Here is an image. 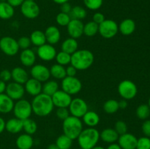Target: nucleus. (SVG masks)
Here are the masks:
<instances>
[{"label": "nucleus", "mask_w": 150, "mask_h": 149, "mask_svg": "<svg viewBox=\"0 0 150 149\" xmlns=\"http://www.w3.org/2000/svg\"><path fill=\"white\" fill-rule=\"evenodd\" d=\"M31 104L32 112L39 117L48 116L52 112L54 108L51 96L43 93L34 96Z\"/></svg>", "instance_id": "f257e3e1"}, {"label": "nucleus", "mask_w": 150, "mask_h": 149, "mask_svg": "<svg viewBox=\"0 0 150 149\" xmlns=\"http://www.w3.org/2000/svg\"><path fill=\"white\" fill-rule=\"evenodd\" d=\"M94 61L95 56L92 51L86 49H81L72 54L70 64L77 70L83 71L91 67Z\"/></svg>", "instance_id": "f03ea898"}, {"label": "nucleus", "mask_w": 150, "mask_h": 149, "mask_svg": "<svg viewBox=\"0 0 150 149\" xmlns=\"http://www.w3.org/2000/svg\"><path fill=\"white\" fill-rule=\"evenodd\" d=\"M80 148L92 149L98 145L100 140V132L95 127H88L81 131L77 138Z\"/></svg>", "instance_id": "7ed1b4c3"}, {"label": "nucleus", "mask_w": 150, "mask_h": 149, "mask_svg": "<svg viewBox=\"0 0 150 149\" xmlns=\"http://www.w3.org/2000/svg\"><path fill=\"white\" fill-rule=\"evenodd\" d=\"M83 129V122L81 121L80 118L70 115L68 118L63 121V134L73 140L78 138Z\"/></svg>", "instance_id": "20e7f679"}, {"label": "nucleus", "mask_w": 150, "mask_h": 149, "mask_svg": "<svg viewBox=\"0 0 150 149\" xmlns=\"http://www.w3.org/2000/svg\"><path fill=\"white\" fill-rule=\"evenodd\" d=\"M13 112L16 118L22 121L29 118L33 112L32 104L26 99H19L14 104Z\"/></svg>", "instance_id": "39448f33"}, {"label": "nucleus", "mask_w": 150, "mask_h": 149, "mask_svg": "<svg viewBox=\"0 0 150 149\" xmlns=\"http://www.w3.org/2000/svg\"><path fill=\"white\" fill-rule=\"evenodd\" d=\"M117 89L120 96L126 100L133 99L137 95V86L130 80H124L120 82Z\"/></svg>", "instance_id": "423d86ee"}, {"label": "nucleus", "mask_w": 150, "mask_h": 149, "mask_svg": "<svg viewBox=\"0 0 150 149\" xmlns=\"http://www.w3.org/2000/svg\"><path fill=\"white\" fill-rule=\"evenodd\" d=\"M119 32V25L117 22L111 19H105L99 24L98 33L105 39H111L114 37Z\"/></svg>", "instance_id": "0eeeda50"}, {"label": "nucleus", "mask_w": 150, "mask_h": 149, "mask_svg": "<svg viewBox=\"0 0 150 149\" xmlns=\"http://www.w3.org/2000/svg\"><path fill=\"white\" fill-rule=\"evenodd\" d=\"M62 90L70 95L78 94L82 89V83L78 77L66 76L62 80Z\"/></svg>", "instance_id": "6e6552de"}, {"label": "nucleus", "mask_w": 150, "mask_h": 149, "mask_svg": "<svg viewBox=\"0 0 150 149\" xmlns=\"http://www.w3.org/2000/svg\"><path fill=\"white\" fill-rule=\"evenodd\" d=\"M0 50L5 55L14 56L18 53L20 48L17 40L15 38L6 36L0 38Z\"/></svg>", "instance_id": "1a4fd4ad"}, {"label": "nucleus", "mask_w": 150, "mask_h": 149, "mask_svg": "<svg viewBox=\"0 0 150 149\" xmlns=\"http://www.w3.org/2000/svg\"><path fill=\"white\" fill-rule=\"evenodd\" d=\"M70 115L81 118L84 114L89 110L88 105L84 99L81 98H75L72 99L68 107Z\"/></svg>", "instance_id": "9d476101"}, {"label": "nucleus", "mask_w": 150, "mask_h": 149, "mask_svg": "<svg viewBox=\"0 0 150 149\" xmlns=\"http://www.w3.org/2000/svg\"><path fill=\"white\" fill-rule=\"evenodd\" d=\"M21 12L28 19H35L39 16L40 9L35 1L25 0L21 5Z\"/></svg>", "instance_id": "9b49d317"}, {"label": "nucleus", "mask_w": 150, "mask_h": 149, "mask_svg": "<svg viewBox=\"0 0 150 149\" xmlns=\"http://www.w3.org/2000/svg\"><path fill=\"white\" fill-rule=\"evenodd\" d=\"M30 74L32 78L41 82L45 83L51 77L49 68L43 64H35L31 67Z\"/></svg>", "instance_id": "f8f14e48"}, {"label": "nucleus", "mask_w": 150, "mask_h": 149, "mask_svg": "<svg viewBox=\"0 0 150 149\" xmlns=\"http://www.w3.org/2000/svg\"><path fill=\"white\" fill-rule=\"evenodd\" d=\"M24 86L20 83L16 82H11L7 85L5 90V93L11 98L13 101H18L23 99L25 94Z\"/></svg>", "instance_id": "ddd939ff"}, {"label": "nucleus", "mask_w": 150, "mask_h": 149, "mask_svg": "<svg viewBox=\"0 0 150 149\" xmlns=\"http://www.w3.org/2000/svg\"><path fill=\"white\" fill-rule=\"evenodd\" d=\"M57 53V50L54 45L48 43L38 47L37 49V56L44 61H51L55 59Z\"/></svg>", "instance_id": "4468645a"}, {"label": "nucleus", "mask_w": 150, "mask_h": 149, "mask_svg": "<svg viewBox=\"0 0 150 149\" xmlns=\"http://www.w3.org/2000/svg\"><path fill=\"white\" fill-rule=\"evenodd\" d=\"M53 104L54 107L59 108H67L72 101V96L64 91L63 90H58L52 96Z\"/></svg>", "instance_id": "2eb2a0df"}, {"label": "nucleus", "mask_w": 150, "mask_h": 149, "mask_svg": "<svg viewBox=\"0 0 150 149\" xmlns=\"http://www.w3.org/2000/svg\"><path fill=\"white\" fill-rule=\"evenodd\" d=\"M83 22L77 19H71L67 27V33L70 37L77 39L80 38L83 34Z\"/></svg>", "instance_id": "dca6fc26"}, {"label": "nucleus", "mask_w": 150, "mask_h": 149, "mask_svg": "<svg viewBox=\"0 0 150 149\" xmlns=\"http://www.w3.org/2000/svg\"><path fill=\"white\" fill-rule=\"evenodd\" d=\"M137 140L136 136L127 132L120 135L117 141L122 149H136Z\"/></svg>", "instance_id": "f3484780"}, {"label": "nucleus", "mask_w": 150, "mask_h": 149, "mask_svg": "<svg viewBox=\"0 0 150 149\" xmlns=\"http://www.w3.org/2000/svg\"><path fill=\"white\" fill-rule=\"evenodd\" d=\"M46 42L50 45H56L61 39V32L56 26H49L44 32Z\"/></svg>", "instance_id": "a211bd4d"}, {"label": "nucleus", "mask_w": 150, "mask_h": 149, "mask_svg": "<svg viewBox=\"0 0 150 149\" xmlns=\"http://www.w3.org/2000/svg\"><path fill=\"white\" fill-rule=\"evenodd\" d=\"M42 83L34 78H29L24 84L25 91L27 92L32 96H38L42 93Z\"/></svg>", "instance_id": "6ab92c4d"}, {"label": "nucleus", "mask_w": 150, "mask_h": 149, "mask_svg": "<svg viewBox=\"0 0 150 149\" xmlns=\"http://www.w3.org/2000/svg\"><path fill=\"white\" fill-rule=\"evenodd\" d=\"M36 58V53L30 48L22 50L19 56V59L22 65L26 67H32V66L35 65Z\"/></svg>", "instance_id": "aec40b11"}, {"label": "nucleus", "mask_w": 150, "mask_h": 149, "mask_svg": "<svg viewBox=\"0 0 150 149\" xmlns=\"http://www.w3.org/2000/svg\"><path fill=\"white\" fill-rule=\"evenodd\" d=\"M12 79L16 83L20 84H25L29 79V74L25 69L21 67H16L11 71Z\"/></svg>", "instance_id": "412c9836"}, {"label": "nucleus", "mask_w": 150, "mask_h": 149, "mask_svg": "<svg viewBox=\"0 0 150 149\" xmlns=\"http://www.w3.org/2000/svg\"><path fill=\"white\" fill-rule=\"evenodd\" d=\"M136 28V23L133 19L126 18L123 20L119 25V32L125 36L131 35L135 32Z\"/></svg>", "instance_id": "4be33fe9"}, {"label": "nucleus", "mask_w": 150, "mask_h": 149, "mask_svg": "<svg viewBox=\"0 0 150 149\" xmlns=\"http://www.w3.org/2000/svg\"><path fill=\"white\" fill-rule=\"evenodd\" d=\"M16 144L18 149H31L34 145V139L32 135L25 133L17 137Z\"/></svg>", "instance_id": "5701e85b"}, {"label": "nucleus", "mask_w": 150, "mask_h": 149, "mask_svg": "<svg viewBox=\"0 0 150 149\" xmlns=\"http://www.w3.org/2000/svg\"><path fill=\"white\" fill-rule=\"evenodd\" d=\"M5 129L11 134H17L23 130V121L17 118H13L5 122Z\"/></svg>", "instance_id": "b1692460"}, {"label": "nucleus", "mask_w": 150, "mask_h": 149, "mask_svg": "<svg viewBox=\"0 0 150 149\" xmlns=\"http://www.w3.org/2000/svg\"><path fill=\"white\" fill-rule=\"evenodd\" d=\"M120 135L114 129L106 128L100 132V139L106 143H114L118 140Z\"/></svg>", "instance_id": "393cba45"}, {"label": "nucleus", "mask_w": 150, "mask_h": 149, "mask_svg": "<svg viewBox=\"0 0 150 149\" xmlns=\"http://www.w3.org/2000/svg\"><path fill=\"white\" fill-rule=\"evenodd\" d=\"M14 101L9 97L6 93L0 94V112L1 113H9L12 112L14 107Z\"/></svg>", "instance_id": "a878e982"}, {"label": "nucleus", "mask_w": 150, "mask_h": 149, "mask_svg": "<svg viewBox=\"0 0 150 149\" xmlns=\"http://www.w3.org/2000/svg\"><path fill=\"white\" fill-rule=\"evenodd\" d=\"M83 123L88 127H95L100 123L99 115L95 111L88 110L82 117Z\"/></svg>", "instance_id": "bb28decb"}, {"label": "nucleus", "mask_w": 150, "mask_h": 149, "mask_svg": "<svg viewBox=\"0 0 150 149\" xmlns=\"http://www.w3.org/2000/svg\"><path fill=\"white\" fill-rule=\"evenodd\" d=\"M62 51L72 55L79 50V42L77 39L72 37H68L64 39L61 45Z\"/></svg>", "instance_id": "cd10ccee"}, {"label": "nucleus", "mask_w": 150, "mask_h": 149, "mask_svg": "<svg viewBox=\"0 0 150 149\" xmlns=\"http://www.w3.org/2000/svg\"><path fill=\"white\" fill-rule=\"evenodd\" d=\"M14 14V7L7 1H0V18L2 20H8L12 18Z\"/></svg>", "instance_id": "c85d7f7f"}, {"label": "nucleus", "mask_w": 150, "mask_h": 149, "mask_svg": "<svg viewBox=\"0 0 150 149\" xmlns=\"http://www.w3.org/2000/svg\"><path fill=\"white\" fill-rule=\"evenodd\" d=\"M29 38H30L32 45L36 47H40L46 43L45 33L40 30H35L32 32Z\"/></svg>", "instance_id": "c756f323"}, {"label": "nucleus", "mask_w": 150, "mask_h": 149, "mask_svg": "<svg viewBox=\"0 0 150 149\" xmlns=\"http://www.w3.org/2000/svg\"><path fill=\"white\" fill-rule=\"evenodd\" d=\"M49 70L51 76L57 80H62L67 76L65 67L64 66L57 64V63L51 66Z\"/></svg>", "instance_id": "7c9ffc66"}, {"label": "nucleus", "mask_w": 150, "mask_h": 149, "mask_svg": "<svg viewBox=\"0 0 150 149\" xmlns=\"http://www.w3.org/2000/svg\"><path fill=\"white\" fill-rule=\"evenodd\" d=\"M59 90V83L56 80H48L42 85V93L52 96Z\"/></svg>", "instance_id": "2f4dec72"}, {"label": "nucleus", "mask_w": 150, "mask_h": 149, "mask_svg": "<svg viewBox=\"0 0 150 149\" xmlns=\"http://www.w3.org/2000/svg\"><path fill=\"white\" fill-rule=\"evenodd\" d=\"M99 25L92 20L89 21L83 26V34L89 37L95 36L98 33Z\"/></svg>", "instance_id": "473e14b6"}, {"label": "nucleus", "mask_w": 150, "mask_h": 149, "mask_svg": "<svg viewBox=\"0 0 150 149\" xmlns=\"http://www.w3.org/2000/svg\"><path fill=\"white\" fill-rule=\"evenodd\" d=\"M23 130L26 134H35L38 130V124L32 118H27L23 121Z\"/></svg>", "instance_id": "72a5a7b5"}, {"label": "nucleus", "mask_w": 150, "mask_h": 149, "mask_svg": "<svg viewBox=\"0 0 150 149\" xmlns=\"http://www.w3.org/2000/svg\"><path fill=\"white\" fill-rule=\"evenodd\" d=\"M55 143L59 149H70L73 145V140L63 134L57 137Z\"/></svg>", "instance_id": "f704fd0d"}, {"label": "nucleus", "mask_w": 150, "mask_h": 149, "mask_svg": "<svg viewBox=\"0 0 150 149\" xmlns=\"http://www.w3.org/2000/svg\"><path fill=\"white\" fill-rule=\"evenodd\" d=\"M120 109L119 102L116 99H111L103 104V110L108 114H114Z\"/></svg>", "instance_id": "c9c22d12"}, {"label": "nucleus", "mask_w": 150, "mask_h": 149, "mask_svg": "<svg viewBox=\"0 0 150 149\" xmlns=\"http://www.w3.org/2000/svg\"><path fill=\"white\" fill-rule=\"evenodd\" d=\"M87 13L86 9L81 6H75L72 8L70 15L72 19H77V20H83L86 18Z\"/></svg>", "instance_id": "e433bc0d"}, {"label": "nucleus", "mask_w": 150, "mask_h": 149, "mask_svg": "<svg viewBox=\"0 0 150 149\" xmlns=\"http://www.w3.org/2000/svg\"><path fill=\"white\" fill-rule=\"evenodd\" d=\"M136 116L141 120H146L150 115V108L149 105L142 104L137 108L136 111Z\"/></svg>", "instance_id": "4c0bfd02"}, {"label": "nucleus", "mask_w": 150, "mask_h": 149, "mask_svg": "<svg viewBox=\"0 0 150 149\" xmlns=\"http://www.w3.org/2000/svg\"><path fill=\"white\" fill-rule=\"evenodd\" d=\"M55 59L56 61H57V64H60V65H62L64 67V66L68 65L69 64H70L71 55L67 53L61 51L59 53H57Z\"/></svg>", "instance_id": "58836bf2"}, {"label": "nucleus", "mask_w": 150, "mask_h": 149, "mask_svg": "<svg viewBox=\"0 0 150 149\" xmlns=\"http://www.w3.org/2000/svg\"><path fill=\"white\" fill-rule=\"evenodd\" d=\"M71 17H70V14H67V13H64L60 12L59 14H57V17H56V21H57V24L60 26H67L70 21L71 20Z\"/></svg>", "instance_id": "ea45409f"}, {"label": "nucleus", "mask_w": 150, "mask_h": 149, "mask_svg": "<svg viewBox=\"0 0 150 149\" xmlns=\"http://www.w3.org/2000/svg\"><path fill=\"white\" fill-rule=\"evenodd\" d=\"M85 7L91 10H98L100 8L103 0H83Z\"/></svg>", "instance_id": "a19ab883"}, {"label": "nucleus", "mask_w": 150, "mask_h": 149, "mask_svg": "<svg viewBox=\"0 0 150 149\" xmlns=\"http://www.w3.org/2000/svg\"><path fill=\"white\" fill-rule=\"evenodd\" d=\"M114 129L118 133L119 135H122L127 132V125L125 121H117L114 124Z\"/></svg>", "instance_id": "79ce46f5"}, {"label": "nucleus", "mask_w": 150, "mask_h": 149, "mask_svg": "<svg viewBox=\"0 0 150 149\" xmlns=\"http://www.w3.org/2000/svg\"><path fill=\"white\" fill-rule=\"evenodd\" d=\"M136 149H150L149 137L144 136L138 139Z\"/></svg>", "instance_id": "37998d69"}, {"label": "nucleus", "mask_w": 150, "mask_h": 149, "mask_svg": "<svg viewBox=\"0 0 150 149\" xmlns=\"http://www.w3.org/2000/svg\"><path fill=\"white\" fill-rule=\"evenodd\" d=\"M17 42L18 44L19 48L21 50H26L28 49V48H30L31 45H32L31 39L29 37H21L18 39Z\"/></svg>", "instance_id": "c03bdc74"}, {"label": "nucleus", "mask_w": 150, "mask_h": 149, "mask_svg": "<svg viewBox=\"0 0 150 149\" xmlns=\"http://www.w3.org/2000/svg\"><path fill=\"white\" fill-rule=\"evenodd\" d=\"M56 115H57V118L59 119L62 120L63 121L66 118H68L70 114L67 108H57V111H56Z\"/></svg>", "instance_id": "a18cd8bd"}, {"label": "nucleus", "mask_w": 150, "mask_h": 149, "mask_svg": "<svg viewBox=\"0 0 150 149\" xmlns=\"http://www.w3.org/2000/svg\"><path fill=\"white\" fill-rule=\"evenodd\" d=\"M12 79V74H11V71H10L9 70H3L0 72V80H2V81L5 82H9Z\"/></svg>", "instance_id": "49530a36"}, {"label": "nucleus", "mask_w": 150, "mask_h": 149, "mask_svg": "<svg viewBox=\"0 0 150 149\" xmlns=\"http://www.w3.org/2000/svg\"><path fill=\"white\" fill-rule=\"evenodd\" d=\"M142 130L143 134L146 137H150V120H145L142 126Z\"/></svg>", "instance_id": "de8ad7c7"}, {"label": "nucleus", "mask_w": 150, "mask_h": 149, "mask_svg": "<svg viewBox=\"0 0 150 149\" xmlns=\"http://www.w3.org/2000/svg\"><path fill=\"white\" fill-rule=\"evenodd\" d=\"M105 20V15H104L102 13H100V12L95 13V14L93 15V17H92V20L98 25L100 24V23H102V22H103Z\"/></svg>", "instance_id": "09e8293b"}, {"label": "nucleus", "mask_w": 150, "mask_h": 149, "mask_svg": "<svg viewBox=\"0 0 150 149\" xmlns=\"http://www.w3.org/2000/svg\"><path fill=\"white\" fill-rule=\"evenodd\" d=\"M72 8H73V7H72L71 4L69 2L63 3V4L60 5V10H61L62 13H67V14H70L72 10Z\"/></svg>", "instance_id": "8fccbe9b"}, {"label": "nucleus", "mask_w": 150, "mask_h": 149, "mask_svg": "<svg viewBox=\"0 0 150 149\" xmlns=\"http://www.w3.org/2000/svg\"><path fill=\"white\" fill-rule=\"evenodd\" d=\"M65 69H66V74H67V76H68V77H76V73H77L78 70H76L73 65L70 64V66H68V67Z\"/></svg>", "instance_id": "3c124183"}, {"label": "nucleus", "mask_w": 150, "mask_h": 149, "mask_svg": "<svg viewBox=\"0 0 150 149\" xmlns=\"http://www.w3.org/2000/svg\"><path fill=\"white\" fill-rule=\"evenodd\" d=\"M25 0H7V2L10 4L12 7H21L23 2Z\"/></svg>", "instance_id": "603ef678"}, {"label": "nucleus", "mask_w": 150, "mask_h": 149, "mask_svg": "<svg viewBox=\"0 0 150 149\" xmlns=\"http://www.w3.org/2000/svg\"><path fill=\"white\" fill-rule=\"evenodd\" d=\"M127 105H128V104H127V100H126V99H123L119 102V107H120V109L125 110V108H127Z\"/></svg>", "instance_id": "864d4df0"}, {"label": "nucleus", "mask_w": 150, "mask_h": 149, "mask_svg": "<svg viewBox=\"0 0 150 149\" xmlns=\"http://www.w3.org/2000/svg\"><path fill=\"white\" fill-rule=\"evenodd\" d=\"M6 87H7V84H6L5 82L0 80V94L1 93H4L5 92Z\"/></svg>", "instance_id": "5fc2aeb1"}, {"label": "nucleus", "mask_w": 150, "mask_h": 149, "mask_svg": "<svg viewBox=\"0 0 150 149\" xmlns=\"http://www.w3.org/2000/svg\"><path fill=\"white\" fill-rule=\"evenodd\" d=\"M5 130V121L1 117H0V134Z\"/></svg>", "instance_id": "6e6d98bb"}, {"label": "nucleus", "mask_w": 150, "mask_h": 149, "mask_svg": "<svg viewBox=\"0 0 150 149\" xmlns=\"http://www.w3.org/2000/svg\"><path fill=\"white\" fill-rule=\"evenodd\" d=\"M106 149H122V148L118 143H111V144H109V145L107 147Z\"/></svg>", "instance_id": "4d7b16f0"}, {"label": "nucleus", "mask_w": 150, "mask_h": 149, "mask_svg": "<svg viewBox=\"0 0 150 149\" xmlns=\"http://www.w3.org/2000/svg\"><path fill=\"white\" fill-rule=\"evenodd\" d=\"M69 1H70V0H53L54 2H55L56 4H60V5H61L62 4H63V3L69 2Z\"/></svg>", "instance_id": "13d9d810"}, {"label": "nucleus", "mask_w": 150, "mask_h": 149, "mask_svg": "<svg viewBox=\"0 0 150 149\" xmlns=\"http://www.w3.org/2000/svg\"><path fill=\"white\" fill-rule=\"evenodd\" d=\"M47 149H59L58 146L56 145V143H52V144H50L48 146V148Z\"/></svg>", "instance_id": "bf43d9fd"}, {"label": "nucleus", "mask_w": 150, "mask_h": 149, "mask_svg": "<svg viewBox=\"0 0 150 149\" xmlns=\"http://www.w3.org/2000/svg\"><path fill=\"white\" fill-rule=\"evenodd\" d=\"M92 149H105V148H104L102 147V146L96 145V146H95V147H94V148H92Z\"/></svg>", "instance_id": "052dcab7"}, {"label": "nucleus", "mask_w": 150, "mask_h": 149, "mask_svg": "<svg viewBox=\"0 0 150 149\" xmlns=\"http://www.w3.org/2000/svg\"><path fill=\"white\" fill-rule=\"evenodd\" d=\"M148 105H149V107L150 108V98L149 99V102H148Z\"/></svg>", "instance_id": "680f3d73"}, {"label": "nucleus", "mask_w": 150, "mask_h": 149, "mask_svg": "<svg viewBox=\"0 0 150 149\" xmlns=\"http://www.w3.org/2000/svg\"><path fill=\"white\" fill-rule=\"evenodd\" d=\"M79 149H83V148H79Z\"/></svg>", "instance_id": "e2e57ef3"}, {"label": "nucleus", "mask_w": 150, "mask_h": 149, "mask_svg": "<svg viewBox=\"0 0 150 149\" xmlns=\"http://www.w3.org/2000/svg\"><path fill=\"white\" fill-rule=\"evenodd\" d=\"M31 1H35V0H31Z\"/></svg>", "instance_id": "0e129e2a"}]
</instances>
